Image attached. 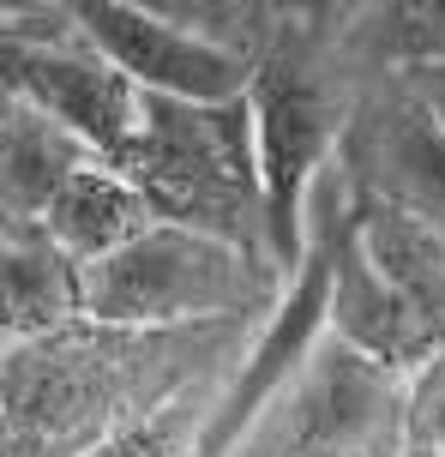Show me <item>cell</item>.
Here are the masks:
<instances>
[{
    "instance_id": "1",
    "label": "cell",
    "mask_w": 445,
    "mask_h": 457,
    "mask_svg": "<svg viewBox=\"0 0 445 457\" xmlns=\"http://www.w3.org/2000/svg\"><path fill=\"white\" fill-rule=\"evenodd\" d=\"M205 331H115L72 325L61 337L6 343L0 361V452L6 457H85L120 421L187 391L211 361Z\"/></svg>"
},
{
    "instance_id": "2",
    "label": "cell",
    "mask_w": 445,
    "mask_h": 457,
    "mask_svg": "<svg viewBox=\"0 0 445 457\" xmlns=\"http://www.w3.org/2000/svg\"><path fill=\"white\" fill-rule=\"evenodd\" d=\"M109 169L139 187L144 205L157 211V223L205 228L217 241H235V247L271 259L253 96H235V103L144 96L139 133L109 157Z\"/></svg>"
},
{
    "instance_id": "3",
    "label": "cell",
    "mask_w": 445,
    "mask_h": 457,
    "mask_svg": "<svg viewBox=\"0 0 445 457\" xmlns=\"http://www.w3.org/2000/svg\"><path fill=\"white\" fill-rule=\"evenodd\" d=\"M277 265L205 228L157 223L133 247L85 271V313L115 331H205L241 325L271 301Z\"/></svg>"
},
{
    "instance_id": "4",
    "label": "cell",
    "mask_w": 445,
    "mask_h": 457,
    "mask_svg": "<svg viewBox=\"0 0 445 457\" xmlns=\"http://www.w3.org/2000/svg\"><path fill=\"white\" fill-rule=\"evenodd\" d=\"M301 19V12H295ZM319 37H301L289 24L265 67L253 79V133H259V181H265V247L283 283H295L313 253V223L307 211L319 199L326 162L343 151L355 96L319 67L313 54Z\"/></svg>"
},
{
    "instance_id": "5",
    "label": "cell",
    "mask_w": 445,
    "mask_h": 457,
    "mask_svg": "<svg viewBox=\"0 0 445 457\" xmlns=\"http://www.w3.org/2000/svg\"><path fill=\"white\" fill-rule=\"evenodd\" d=\"M241 457H409V379L326 331Z\"/></svg>"
},
{
    "instance_id": "6",
    "label": "cell",
    "mask_w": 445,
    "mask_h": 457,
    "mask_svg": "<svg viewBox=\"0 0 445 457\" xmlns=\"http://www.w3.org/2000/svg\"><path fill=\"white\" fill-rule=\"evenodd\" d=\"M337 169L350 199L391 205L445 235V120L403 72L355 96Z\"/></svg>"
},
{
    "instance_id": "7",
    "label": "cell",
    "mask_w": 445,
    "mask_h": 457,
    "mask_svg": "<svg viewBox=\"0 0 445 457\" xmlns=\"http://www.w3.org/2000/svg\"><path fill=\"white\" fill-rule=\"evenodd\" d=\"M78 24L109 61H115L144 96H175V103H235L253 91L265 61L223 48L175 19L169 6L139 0H78Z\"/></svg>"
},
{
    "instance_id": "8",
    "label": "cell",
    "mask_w": 445,
    "mask_h": 457,
    "mask_svg": "<svg viewBox=\"0 0 445 457\" xmlns=\"http://www.w3.org/2000/svg\"><path fill=\"white\" fill-rule=\"evenodd\" d=\"M6 96L43 109L103 162L144 120V91L85 37V24L61 43H6Z\"/></svg>"
},
{
    "instance_id": "9",
    "label": "cell",
    "mask_w": 445,
    "mask_h": 457,
    "mask_svg": "<svg viewBox=\"0 0 445 457\" xmlns=\"http://www.w3.org/2000/svg\"><path fill=\"white\" fill-rule=\"evenodd\" d=\"M326 307H331V228L313 223V253H307L301 277L283 289L271 325L259 331V343L247 349V361L229 373L223 397H217L211 415H205V434H199L193 457H241L247 434L259 428V415L271 410V397L295 379V367L307 361V349L326 337Z\"/></svg>"
},
{
    "instance_id": "10",
    "label": "cell",
    "mask_w": 445,
    "mask_h": 457,
    "mask_svg": "<svg viewBox=\"0 0 445 457\" xmlns=\"http://www.w3.org/2000/svg\"><path fill=\"white\" fill-rule=\"evenodd\" d=\"M331 228V307L326 331L343 337L350 349H361L367 361L391 367L403 379H416L427 361L445 355V331L427 325L409 301L385 283V277L361 259V247L350 241V211H326Z\"/></svg>"
},
{
    "instance_id": "11",
    "label": "cell",
    "mask_w": 445,
    "mask_h": 457,
    "mask_svg": "<svg viewBox=\"0 0 445 457\" xmlns=\"http://www.w3.org/2000/svg\"><path fill=\"white\" fill-rule=\"evenodd\" d=\"M0 289H6V343L61 337L91 320L85 313V265L43 223H6Z\"/></svg>"
},
{
    "instance_id": "12",
    "label": "cell",
    "mask_w": 445,
    "mask_h": 457,
    "mask_svg": "<svg viewBox=\"0 0 445 457\" xmlns=\"http://www.w3.org/2000/svg\"><path fill=\"white\" fill-rule=\"evenodd\" d=\"M91 157L67 127H54L43 109H30L19 96H6V114H0V205H6V223H43V211L61 199V187L91 169Z\"/></svg>"
},
{
    "instance_id": "13",
    "label": "cell",
    "mask_w": 445,
    "mask_h": 457,
    "mask_svg": "<svg viewBox=\"0 0 445 457\" xmlns=\"http://www.w3.org/2000/svg\"><path fill=\"white\" fill-rule=\"evenodd\" d=\"M43 228L91 271L103 259H115L120 247H133L144 228H157V211L144 205V193L127 181V175H115L109 162H91V169H78V175L61 187V199L43 211Z\"/></svg>"
},
{
    "instance_id": "14",
    "label": "cell",
    "mask_w": 445,
    "mask_h": 457,
    "mask_svg": "<svg viewBox=\"0 0 445 457\" xmlns=\"http://www.w3.org/2000/svg\"><path fill=\"white\" fill-rule=\"evenodd\" d=\"M350 241L427 325L445 331V235L391 205L350 199Z\"/></svg>"
},
{
    "instance_id": "15",
    "label": "cell",
    "mask_w": 445,
    "mask_h": 457,
    "mask_svg": "<svg viewBox=\"0 0 445 457\" xmlns=\"http://www.w3.org/2000/svg\"><path fill=\"white\" fill-rule=\"evenodd\" d=\"M350 24L355 30L343 43L379 67H445V0H391V6L350 12Z\"/></svg>"
},
{
    "instance_id": "16",
    "label": "cell",
    "mask_w": 445,
    "mask_h": 457,
    "mask_svg": "<svg viewBox=\"0 0 445 457\" xmlns=\"http://www.w3.org/2000/svg\"><path fill=\"white\" fill-rule=\"evenodd\" d=\"M205 415H211V403H199V391L187 386L175 397H163L157 410L120 421L115 434H103L85 457H193V445L205 434Z\"/></svg>"
},
{
    "instance_id": "17",
    "label": "cell",
    "mask_w": 445,
    "mask_h": 457,
    "mask_svg": "<svg viewBox=\"0 0 445 457\" xmlns=\"http://www.w3.org/2000/svg\"><path fill=\"white\" fill-rule=\"evenodd\" d=\"M409 452L445 457V355L409 379Z\"/></svg>"
},
{
    "instance_id": "18",
    "label": "cell",
    "mask_w": 445,
    "mask_h": 457,
    "mask_svg": "<svg viewBox=\"0 0 445 457\" xmlns=\"http://www.w3.org/2000/svg\"><path fill=\"white\" fill-rule=\"evenodd\" d=\"M403 79H409V85L440 109V120H445V67H416V72H403Z\"/></svg>"
},
{
    "instance_id": "19",
    "label": "cell",
    "mask_w": 445,
    "mask_h": 457,
    "mask_svg": "<svg viewBox=\"0 0 445 457\" xmlns=\"http://www.w3.org/2000/svg\"><path fill=\"white\" fill-rule=\"evenodd\" d=\"M409 457H433V452H409Z\"/></svg>"
}]
</instances>
